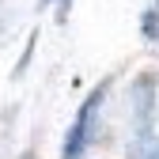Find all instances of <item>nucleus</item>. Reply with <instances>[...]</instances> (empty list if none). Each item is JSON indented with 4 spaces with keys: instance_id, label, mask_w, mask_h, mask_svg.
<instances>
[{
    "instance_id": "1",
    "label": "nucleus",
    "mask_w": 159,
    "mask_h": 159,
    "mask_svg": "<svg viewBox=\"0 0 159 159\" xmlns=\"http://www.w3.org/2000/svg\"><path fill=\"white\" fill-rule=\"evenodd\" d=\"M106 87H110V84H98V87L84 98V106H80L76 121H72V129H68V136H65L61 159H84V152L91 148L95 129H98V110H102V98H106Z\"/></svg>"
},
{
    "instance_id": "2",
    "label": "nucleus",
    "mask_w": 159,
    "mask_h": 159,
    "mask_svg": "<svg viewBox=\"0 0 159 159\" xmlns=\"http://www.w3.org/2000/svg\"><path fill=\"white\" fill-rule=\"evenodd\" d=\"M129 117H133V136H144L155 125V76L144 72L133 80L129 91Z\"/></svg>"
},
{
    "instance_id": "3",
    "label": "nucleus",
    "mask_w": 159,
    "mask_h": 159,
    "mask_svg": "<svg viewBox=\"0 0 159 159\" xmlns=\"http://www.w3.org/2000/svg\"><path fill=\"white\" fill-rule=\"evenodd\" d=\"M129 159H159V136H155V133L133 136V144H129Z\"/></svg>"
},
{
    "instance_id": "4",
    "label": "nucleus",
    "mask_w": 159,
    "mask_h": 159,
    "mask_svg": "<svg viewBox=\"0 0 159 159\" xmlns=\"http://www.w3.org/2000/svg\"><path fill=\"white\" fill-rule=\"evenodd\" d=\"M34 46H38V30H34V34L27 38V49H23V57H19V65L11 68V76H15V80H19V76L27 72V65H30V57H34Z\"/></svg>"
},
{
    "instance_id": "5",
    "label": "nucleus",
    "mask_w": 159,
    "mask_h": 159,
    "mask_svg": "<svg viewBox=\"0 0 159 159\" xmlns=\"http://www.w3.org/2000/svg\"><path fill=\"white\" fill-rule=\"evenodd\" d=\"M8 34H11V11L4 8V0H0V42H4Z\"/></svg>"
},
{
    "instance_id": "6",
    "label": "nucleus",
    "mask_w": 159,
    "mask_h": 159,
    "mask_svg": "<svg viewBox=\"0 0 159 159\" xmlns=\"http://www.w3.org/2000/svg\"><path fill=\"white\" fill-rule=\"evenodd\" d=\"M68 11H72V0H57V23H68Z\"/></svg>"
}]
</instances>
